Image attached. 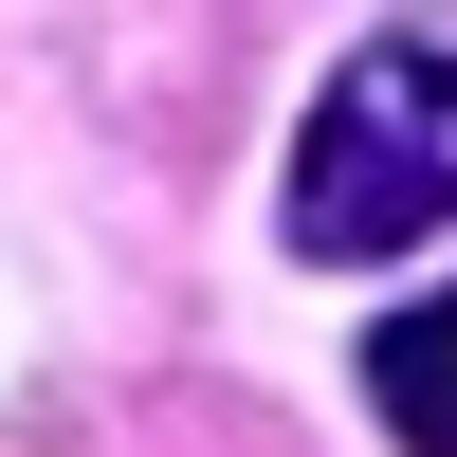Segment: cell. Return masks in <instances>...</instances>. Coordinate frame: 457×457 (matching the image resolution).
I'll return each mask as SVG.
<instances>
[{"instance_id":"2","label":"cell","mask_w":457,"mask_h":457,"mask_svg":"<svg viewBox=\"0 0 457 457\" xmlns=\"http://www.w3.org/2000/svg\"><path fill=\"white\" fill-rule=\"evenodd\" d=\"M366 403L403 421V457H457V293H403L366 329Z\"/></svg>"},{"instance_id":"1","label":"cell","mask_w":457,"mask_h":457,"mask_svg":"<svg viewBox=\"0 0 457 457\" xmlns=\"http://www.w3.org/2000/svg\"><path fill=\"white\" fill-rule=\"evenodd\" d=\"M293 256H421L457 220V37H366L329 55L293 129Z\"/></svg>"}]
</instances>
